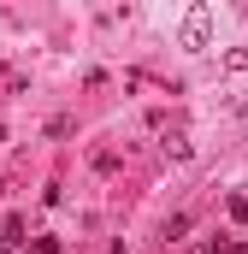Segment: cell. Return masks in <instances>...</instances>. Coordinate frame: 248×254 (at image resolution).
<instances>
[{"label": "cell", "mask_w": 248, "mask_h": 254, "mask_svg": "<svg viewBox=\"0 0 248 254\" xmlns=\"http://www.w3.org/2000/svg\"><path fill=\"white\" fill-rule=\"evenodd\" d=\"M160 148H166V154H172V160H189V154H195V142H189V130H166V136H160Z\"/></svg>", "instance_id": "cell-2"}, {"label": "cell", "mask_w": 248, "mask_h": 254, "mask_svg": "<svg viewBox=\"0 0 248 254\" xmlns=\"http://www.w3.org/2000/svg\"><path fill=\"white\" fill-rule=\"evenodd\" d=\"M231 219H237V225H248V195H231Z\"/></svg>", "instance_id": "cell-4"}, {"label": "cell", "mask_w": 248, "mask_h": 254, "mask_svg": "<svg viewBox=\"0 0 248 254\" xmlns=\"http://www.w3.org/2000/svg\"><path fill=\"white\" fill-rule=\"evenodd\" d=\"M189 254H225V243L213 237V243H201V249H189Z\"/></svg>", "instance_id": "cell-5"}, {"label": "cell", "mask_w": 248, "mask_h": 254, "mask_svg": "<svg viewBox=\"0 0 248 254\" xmlns=\"http://www.w3.org/2000/svg\"><path fill=\"white\" fill-rule=\"evenodd\" d=\"M225 71H248V48H231L225 54Z\"/></svg>", "instance_id": "cell-3"}, {"label": "cell", "mask_w": 248, "mask_h": 254, "mask_svg": "<svg viewBox=\"0 0 248 254\" xmlns=\"http://www.w3.org/2000/svg\"><path fill=\"white\" fill-rule=\"evenodd\" d=\"M0 254H12V243H0Z\"/></svg>", "instance_id": "cell-7"}, {"label": "cell", "mask_w": 248, "mask_h": 254, "mask_svg": "<svg viewBox=\"0 0 248 254\" xmlns=\"http://www.w3.org/2000/svg\"><path fill=\"white\" fill-rule=\"evenodd\" d=\"M225 254H248V237H243V243H225Z\"/></svg>", "instance_id": "cell-6"}, {"label": "cell", "mask_w": 248, "mask_h": 254, "mask_svg": "<svg viewBox=\"0 0 248 254\" xmlns=\"http://www.w3.org/2000/svg\"><path fill=\"white\" fill-rule=\"evenodd\" d=\"M178 36H184V48L201 54V48L213 42V12H207V6H189V18H184V30H178Z\"/></svg>", "instance_id": "cell-1"}]
</instances>
